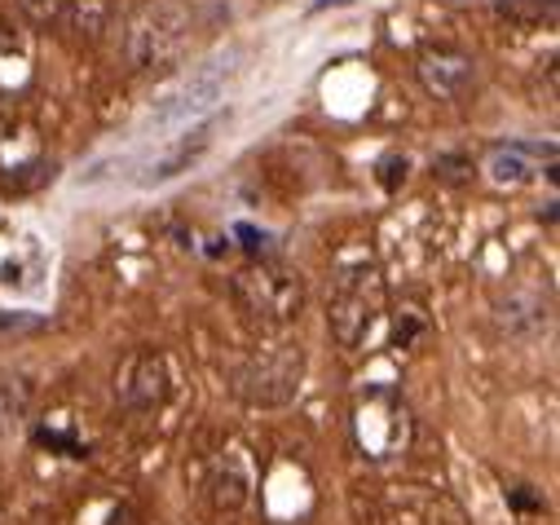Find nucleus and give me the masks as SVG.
<instances>
[{"label": "nucleus", "instance_id": "4", "mask_svg": "<svg viewBox=\"0 0 560 525\" xmlns=\"http://www.w3.org/2000/svg\"><path fill=\"white\" fill-rule=\"evenodd\" d=\"M238 62H243V54L230 49V54H217V58H208L203 67H195L182 84H173V89L155 102V110L147 115V128H155V133H168V128H182V124H199V119L225 97L230 80L238 75Z\"/></svg>", "mask_w": 560, "mask_h": 525}, {"label": "nucleus", "instance_id": "2", "mask_svg": "<svg viewBox=\"0 0 560 525\" xmlns=\"http://www.w3.org/2000/svg\"><path fill=\"white\" fill-rule=\"evenodd\" d=\"M190 27H195V14L186 0H147V5L132 10V19L124 23V36H119L124 62L132 71H147V67L177 58L190 40Z\"/></svg>", "mask_w": 560, "mask_h": 525}, {"label": "nucleus", "instance_id": "7", "mask_svg": "<svg viewBox=\"0 0 560 525\" xmlns=\"http://www.w3.org/2000/svg\"><path fill=\"white\" fill-rule=\"evenodd\" d=\"M225 124H230V110L217 115V119H199V124H190V133H186V138H177L168 151H160L155 160H147V168L137 173V186H142V190H155V186H168V182H177L182 173L199 168V164L208 160V151L217 147V133H221Z\"/></svg>", "mask_w": 560, "mask_h": 525}, {"label": "nucleus", "instance_id": "13", "mask_svg": "<svg viewBox=\"0 0 560 525\" xmlns=\"http://www.w3.org/2000/svg\"><path fill=\"white\" fill-rule=\"evenodd\" d=\"M499 14L521 27H538L556 19V0H499Z\"/></svg>", "mask_w": 560, "mask_h": 525}, {"label": "nucleus", "instance_id": "12", "mask_svg": "<svg viewBox=\"0 0 560 525\" xmlns=\"http://www.w3.org/2000/svg\"><path fill=\"white\" fill-rule=\"evenodd\" d=\"M27 407H32L27 384L23 380H0V438L14 433L27 420Z\"/></svg>", "mask_w": 560, "mask_h": 525}, {"label": "nucleus", "instance_id": "9", "mask_svg": "<svg viewBox=\"0 0 560 525\" xmlns=\"http://www.w3.org/2000/svg\"><path fill=\"white\" fill-rule=\"evenodd\" d=\"M494 323L512 340H538L551 327V305L529 288H512L508 296L494 301Z\"/></svg>", "mask_w": 560, "mask_h": 525}, {"label": "nucleus", "instance_id": "11", "mask_svg": "<svg viewBox=\"0 0 560 525\" xmlns=\"http://www.w3.org/2000/svg\"><path fill=\"white\" fill-rule=\"evenodd\" d=\"M406 438H410V429L397 407H366L358 416V442L371 459H388L397 446H406Z\"/></svg>", "mask_w": 560, "mask_h": 525}, {"label": "nucleus", "instance_id": "6", "mask_svg": "<svg viewBox=\"0 0 560 525\" xmlns=\"http://www.w3.org/2000/svg\"><path fill=\"white\" fill-rule=\"evenodd\" d=\"M168 388H173V371L160 349H132L115 366V402L132 416L160 411L168 402Z\"/></svg>", "mask_w": 560, "mask_h": 525}, {"label": "nucleus", "instance_id": "3", "mask_svg": "<svg viewBox=\"0 0 560 525\" xmlns=\"http://www.w3.org/2000/svg\"><path fill=\"white\" fill-rule=\"evenodd\" d=\"M301 380H305V349L296 340H278V345L256 349L234 371V393H238V402L256 411H273V407L296 402Z\"/></svg>", "mask_w": 560, "mask_h": 525}, {"label": "nucleus", "instance_id": "1", "mask_svg": "<svg viewBox=\"0 0 560 525\" xmlns=\"http://www.w3.org/2000/svg\"><path fill=\"white\" fill-rule=\"evenodd\" d=\"M230 296L260 327H292L310 301L301 270L283 266V260H252V266H243L230 279Z\"/></svg>", "mask_w": 560, "mask_h": 525}, {"label": "nucleus", "instance_id": "10", "mask_svg": "<svg viewBox=\"0 0 560 525\" xmlns=\"http://www.w3.org/2000/svg\"><path fill=\"white\" fill-rule=\"evenodd\" d=\"M208 499L217 512H238L252 499V464L243 451H221L208 472Z\"/></svg>", "mask_w": 560, "mask_h": 525}, {"label": "nucleus", "instance_id": "5", "mask_svg": "<svg viewBox=\"0 0 560 525\" xmlns=\"http://www.w3.org/2000/svg\"><path fill=\"white\" fill-rule=\"evenodd\" d=\"M380 314H384V283H380L375 266L358 260L353 270H340V279L331 283V305H327L331 336L345 349H358V345H366Z\"/></svg>", "mask_w": 560, "mask_h": 525}, {"label": "nucleus", "instance_id": "14", "mask_svg": "<svg viewBox=\"0 0 560 525\" xmlns=\"http://www.w3.org/2000/svg\"><path fill=\"white\" fill-rule=\"evenodd\" d=\"M490 177H494L499 186H525V182L534 177V168L525 164L521 151H499V155L490 160Z\"/></svg>", "mask_w": 560, "mask_h": 525}, {"label": "nucleus", "instance_id": "8", "mask_svg": "<svg viewBox=\"0 0 560 525\" xmlns=\"http://www.w3.org/2000/svg\"><path fill=\"white\" fill-rule=\"evenodd\" d=\"M419 71V84H424L433 97L442 102H464L472 89H477V62L464 54V49H424L415 62Z\"/></svg>", "mask_w": 560, "mask_h": 525}, {"label": "nucleus", "instance_id": "15", "mask_svg": "<svg viewBox=\"0 0 560 525\" xmlns=\"http://www.w3.org/2000/svg\"><path fill=\"white\" fill-rule=\"evenodd\" d=\"M19 5H23L36 23H54V19H62V14H67L71 0H19Z\"/></svg>", "mask_w": 560, "mask_h": 525}]
</instances>
